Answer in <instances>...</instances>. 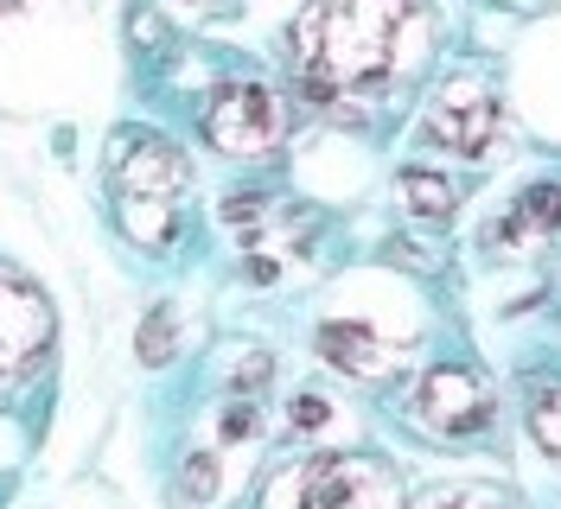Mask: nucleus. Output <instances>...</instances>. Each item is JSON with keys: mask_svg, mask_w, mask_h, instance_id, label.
<instances>
[{"mask_svg": "<svg viewBox=\"0 0 561 509\" xmlns=\"http://www.w3.org/2000/svg\"><path fill=\"white\" fill-rule=\"evenodd\" d=\"M185 7H210V0H185Z\"/></svg>", "mask_w": 561, "mask_h": 509, "instance_id": "19", "label": "nucleus"}, {"mask_svg": "<svg viewBox=\"0 0 561 509\" xmlns=\"http://www.w3.org/2000/svg\"><path fill=\"white\" fill-rule=\"evenodd\" d=\"M179 490H185L192 504H205L210 490H217V459H210V452H192V465H185V477H179Z\"/></svg>", "mask_w": 561, "mask_h": 509, "instance_id": "14", "label": "nucleus"}, {"mask_svg": "<svg viewBox=\"0 0 561 509\" xmlns=\"http://www.w3.org/2000/svg\"><path fill=\"white\" fill-rule=\"evenodd\" d=\"M287 420H294V433H319V427L332 420V407L319 402V395H300V402L287 407Z\"/></svg>", "mask_w": 561, "mask_h": 509, "instance_id": "15", "label": "nucleus"}, {"mask_svg": "<svg viewBox=\"0 0 561 509\" xmlns=\"http://www.w3.org/2000/svg\"><path fill=\"white\" fill-rule=\"evenodd\" d=\"M173 312L167 305H153L147 319H140V338H135V350H140V363H173Z\"/></svg>", "mask_w": 561, "mask_h": 509, "instance_id": "13", "label": "nucleus"}, {"mask_svg": "<svg viewBox=\"0 0 561 509\" xmlns=\"http://www.w3.org/2000/svg\"><path fill=\"white\" fill-rule=\"evenodd\" d=\"M409 414L434 440H479L497 420V402H491V382L472 363H434V370H421Z\"/></svg>", "mask_w": 561, "mask_h": 509, "instance_id": "2", "label": "nucleus"}, {"mask_svg": "<svg viewBox=\"0 0 561 509\" xmlns=\"http://www.w3.org/2000/svg\"><path fill=\"white\" fill-rule=\"evenodd\" d=\"M51 350V305L20 274L0 268V389L26 382Z\"/></svg>", "mask_w": 561, "mask_h": 509, "instance_id": "4", "label": "nucleus"}, {"mask_svg": "<svg viewBox=\"0 0 561 509\" xmlns=\"http://www.w3.org/2000/svg\"><path fill=\"white\" fill-rule=\"evenodd\" d=\"M287 135V102L268 83H224L205 108V140L224 160H268Z\"/></svg>", "mask_w": 561, "mask_h": 509, "instance_id": "3", "label": "nucleus"}, {"mask_svg": "<svg viewBox=\"0 0 561 509\" xmlns=\"http://www.w3.org/2000/svg\"><path fill=\"white\" fill-rule=\"evenodd\" d=\"M313 344H319V357H325L332 370H339V375H357V382L383 375L389 357H396V350L377 338V325H364V319H325Z\"/></svg>", "mask_w": 561, "mask_h": 509, "instance_id": "9", "label": "nucleus"}, {"mask_svg": "<svg viewBox=\"0 0 561 509\" xmlns=\"http://www.w3.org/2000/svg\"><path fill=\"white\" fill-rule=\"evenodd\" d=\"M440 509H479V504H440Z\"/></svg>", "mask_w": 561, "mask_h": 509, "instance_id": "18", "label": "nucleus"}, {"mask_svg": "<svg viewBox=\"0 0 561 509\" xmlns=\"http://www.w3.org/2000/svg\"><path fill=\"white\" fill-rule=\"evenodd\" d=\"M108 178H115L122 198H179V192H185V153H179L173 140H160V135L122 140Z\"/></svg>", "mask_w": 561, "mask_h": 509, "instance_id": "7", "label": "nucleus"}, {"mask_svg": "<svg viewBox=\"0 0 561 509\" xmlns=\"http://www.w3.org/2000/svg\"><path fill=\"white\" fill-rule=\"evenodd\" d=\"M529 440L561 465V389H542V395L529 402Z\"/></svg>", "mask_w": 561, "mask_h": 509, "instance_id": "12", "label": "nucleus"}, {"mask_svg": "<svg viewBox=\"0 0 561 509\" xmlns=\"http://www.w3.org/2000/svg\"><path fill=\"white\" fill-rule=\"evenodd\" d=\"M497 128H504V108L485 83H447L440 96L427 102V128L421 135L434 147H447L459 160H485L497 147Z\"/></svg>", "mask_w": 561, "mask_h": 509, "instance_id": "5", "label": "nucleus"}, {"mask_svg": "<svg viewBox=\"0 0 561 509\" xmlns=\"http://www.w3.org/2000/svg\"><path fill=\"white\" fill-rule=\"evenodd\" d=\"M556 230H561V185H529L485 230V248L491 255H536V248L556 242Z\"/></svg>", "mask_w": 561, "mask_h": 509, "instance_id": "8", "label": "nucleus"}, {"mask_svg": "<svg viewBox=\"0 0 561 509\" xmlns=\"http://www.w3.org/2000/svg\"><path fill=\"white\" fill-rule=\"evenodd\" d=\"M421 38L415 0H307L294 20V77L307 102L389 83Z\"/></svg>", "mask_w": 561, "mask_h": 509, "instance_id": "1", "label": "nucleus"}, {"mask_svg": "<svg viewBox=\"0 0 561 509\" xmlns=\"http://www.w3.org/2000/svg\"><path fill=\"white\" fill-rule=\"evenodd\" d=\"M122 230L140 248H173L179 242V198H122Z\"/></svg>", "mask_w": 561, "mask_h": 509, "instance_id": "11", "label": "nucleus"}, {"mask_svg": "<svg viewBox=\"0 0 561 509\" xmlns=\"http://www.w3.org/2000/svg\"><path fill=\"white\" fill-rule=\"evenodd\" d=\"M396 198H402V210L415 217V223H454L459 210V192L447 172H427V166H409L402 178H396Z\"/></svg>", "mask_w": 561, "mask_h": 509, "instance_id": "10", "label": "nucleus"}, {"mask_svg": "<svg viewBox=\"0 0 561 509\" xmlns=\"http://www.w3.org/2000/svg\"><path fill=\"white\" fill-rule=\"evenodd\" d=\"M237 382H243V389H262V382H268V357H255V363H243V370H237Z\"/></svg>", "mask_w": 561, "mask_h": 509, "instance_id": "17", "label": "nucleus"}, {"mask_svg": "<svg viewBox=\"0 0 561 509\" xmlns=\"http://www.w3.org/2000/svg\"><path fill=\"white\" fill-rule=\"evenodd\" d=\"M255 427H262V420H255V407L249 402H237L230 414H224V440H243V433H255Z\"/></svg>", "mask_w": 561, "mask_h": 509, "instance_id": "16", "label": "nucleus"}, {"mask_svg": "<svg viewBox=\"0 0 561 509\" xmlns=\"http://www.w3.org/2000/svg\"><path fill=\"white\" fill-rule=\"evenodd\" d=\"M294 504L300 509H383V472L345 459V452H319L294 477Z\"/></svg>", "mask_w": 561, "mask_h": 509, "instance_id": "6", "label": "nucleus"}]
</instances>
